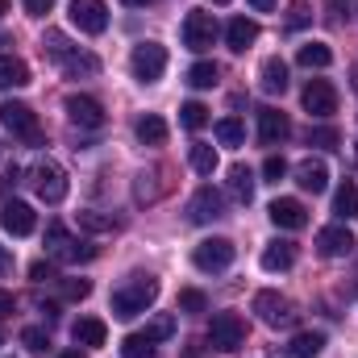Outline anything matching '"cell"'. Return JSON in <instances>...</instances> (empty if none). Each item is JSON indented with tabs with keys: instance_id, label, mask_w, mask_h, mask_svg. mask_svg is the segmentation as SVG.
Returning a JSON list of instances; mask_svg holds the SVG:
<instances>
[{
	"instance_id": "cell-45",
	"label": "cell",
	"mask_w": 358,
	"mask_h": 358,
	"mask_svg": "<svg viewBox=\"0 0 358 358\" xmlns=\"http://www.w3.org/2000/svg\"><path fill=\"white\" fill-rule=\"evenodd\" d=\"M29 279H34V283H55L59 271L50 267V263H34V267H29Z\"/></svg>"
},
{
	"instance_id": "cell-9",
	"label": "cell",
	"mask_w": 358,
	"mask_h": 358,
	"mask_svg": "<svg viewBox=\"0 0 358 358\" xmlns=\"http://www.w3.org/2000/svg\"><path fill=\"white\" fill-rule=\"evenodd\" d=\"M213 42H217V21H213V13H187V17H183V46L196 50V55H204Z\"/></svg>"
},
{
	"instance_id": "cell-48",
	"label": "cell",
	"mask_w": 358,
	"mask_h": 358,
	"mask_svg": "<svg viewBox=\"0 0 358 358\" xmlns=\"http://www.w3.org/2000/svg\"><path fill=\"white\" fill-rule=\"evenodd\" d=\"M8 271H13V255L0 246V275H8Z\"/></svg>"
},
{
	"instance_id": "cell-19",
	"label": "cell",
	"mask_w": 358,
	"mask_h": 358,
	"mask_svg": "<svg viewBox=\"0 0 358 358\" xmlns=\"http://www.w3.org/2000/svg\"><path fill=\"white\" fill-rule=\"evenodd\" d=\"M71 338H76L80 346H104V342H108V325H104L100 317H80V321L71 325Z\"/></svg>"
},
{
	"instance_id": "cell-8",
	"label": "cell",
	"mask_w": 358,
	"mask_h": 358,
	"mask_svg": "<svg viewBox=\"0 0 358 358\" xmlns=\"http://www.w3.org/2000/svg\"><path fill=\"white\" fill-rule=\"evenodd\" d=\"M67 17L80 34H104L108 29V8L104 0H71L67 4Z\"/></svg>"
},
{
	"instance_id": "cell-51",
	"label": "cell",
	"mask_w": 358,
	"mask_h": 358,
	"mask_svg": "<svg viewBox=\"0 0 358 358\" xmlns=\"http://www.w3.org/2000/svg\"><path fill=\"white\" fill-rule=\"evenodd\" d=\"M121 4H129V8H142V4H150V0H121Z\"/></svg>"
},
{
	"instance_id": "cell-50",
	"label": "cell",
	"mask_w": 358,
	"mask_h": 358,
	"mask_svg": "<svg viewBox=\"0 0 358 358\" xmlns=\"http://www.w3.org/2000/svg\"><path fill=\"white\" fill-rule=\"evenodd\" d=\"M59 358H88V355H84V350H63Z\"/></svg>"
},
{
	"instance_id": "cell-31",
	"label": "cell",
	"mask_w": 358,
	"mask_h": 358,
	"mask_svg": "<svg viewBox=\"0 0 358 358\" xmlns=\"http://www.w3.org/2000/svg\"><path fill=\"white\" fill-rule=\"evenodd\" d=\"M142 338H146V342H167V338H176V317H171V313L150 317V325L142 329Z\"/></svg>"
},
{
	"instance_id": "cell-20",
	"label": "cell",
	"mask_w": 358,
	"mask_h": 358,
	"mask_svg": "<svg viewBox=\"0 0 358 358\" xmlns=\"http://www.w3.org/2000/svg\"><path fill=\"white\" fill-rule=\"evenodd\" d=\"M229 196H234L238 204H250V200H255V171H250V167H242V163L229 167Z\"/></svg>"
},
{
	"instance_id": "cell-44",
	"label": "cell",
	"mask_w": 358,
	"mask_h": 358,
	"mask_svg": "<svg viewBox=\"0 0 358 358\" xmlns=\"http://www.w3.org/2000/svg\"><path fill=\"white\" fill-rule=\"evenodd\" d=\"M283 176H287V163H283L279 155H271L267 163H263V179H267V183H279Z\"/></svg>"
},
{
	"instance_id": "cell-13",
	"label": "cell",
	"mask_w": 358,
	"mask_h": 358,
	"mask_svg": "<svg viewBox=\"0 0 358 358\" xmlns=\"http://www.w3.org/2000/svg\"><path fill=\"white\" fill-rule=\"evenodd\" d=\"M267 217H271V225H279V229H304L308 225V208L296 196H279L267 208Z\"/></svg>"
},
{
	"instance_id": "cell-54",
	"label": "cell",
	"mask_w": 358,
	"mask_h": 358,
	"mask_svg": "<svg viewBox=\"0 0 358 358\" xmlns=\"http://www.w3.org/2000/svg\"><path fill=\"white\" fill-rule=\"evenodd\" d=\"M0 346H4V338H0Z\"/></svg>"
},
{
	"instance_id": "cell-7",
	"label": "cell",
	"mask_w": 358,
	"mask_h": 358,
	"mask_svg": "<svg viewBox=\"0 0 358 358\" xmlns=\"http://www.w3.org/2000/svg\"><path fill=\"white\" fill-rule=\"evenodd\" d=\"M234 242L229 238H204L196 250H192V263H196V271H225L229 263H234Z\"/></svg>"
},
{
	"instance_id": "cell-40",
	"label": "cell",
	"mask_w": 358,
	"mask_h": 358,
	"mask_svg": "<svg viewBox=\"0 0 358 358\" xmlns=\"http://www.w3.org/2000/svg\"><path fill=\"white\" fill-rule=\"evenodd\" d=\"M67 242H71V238H67V229H63L59 221H50V225H46V250H50V255H59Z\"/></svg>"
},
{
	"instance_id": "cell-27",
	"label": "cell",
	"mask_w": 358,
	"mask_h": 358,
	"mask_svg": "<svg viewBox=\"0 0 358 358\" xmlns=\"http://www.w3.org/2000/svg\"><path fill=\"white\" fill-rule=\"evenodd\" d=\"M59 67H63L71 80H80V76H96V71H100V59H96V55H84V50H71Z\"/></svg>"
},
{
	"instance_id": "cell-34",
	"label": "cell",
	"mask_w": 358,
	"mask_h": 358,
	"mask_svg": "<svg viewBox=\"0 0 358 358\" xmlns=\"http://www.w3.org/2000/svg\"><path fill=\"white\" fill-rule=\"evenodd\" d=\"M121 358H155V342H146L142 334H129L121 342Z\"/></svg>"
},
{
	"instance_id": "cell-24",
	"label": "cell",
	"mask_w": 358,
	"mask_h": 358,
	"mask_svg": "<svg viewBox=\"0 0 358 358\" xmlns=\"http://www.w3.org/2000/svg\"><path fill=\"white\" fill-rule=\"evenodd\" d=\"M321 350H325V334H321V329H304V334H296L292 346H287L292 358H317Z\"/></svg>"
},
{
	"instance_id": "cell-1",
	"label": "cell",
	"mask_w": 358,
	"mask_h": 358,
	"mask_svg": "<svg viewBox=\"0 0 358 358\" xmlns=\"http://www.w3.org/2000/svg\"><path fill=\"white\" fill-rule=\"evenodd\" d=\"M155 300H159V279H155V275H129V279L113 292V317H117V321H134V317H142Z\"/></svg>"
},
{
	"instance_id": "cell-38",
	"label": "cell",
	"mask_w": 358,
	"mask_h": 358,
	"mask_svg": "<svg viewBox=\"0 0 358 358\" xmlns=\"http://www.w3.org/2000/svg\"><path fill=\"white\" fill-rule=\"evenodd\" d=\"M187 84H192V88H213V84H217V63H196V67L187 71Z\"/></svg>"
},
{
	"instance_id": "cell-14",
	"label": "cell",
	"mask_w": 358,
	"mask_h": 358,
	"mask_svg": "<svg viewBox=\"0 0 358 358\" xmlns=\"http://www.w3.org/2000/svg\"><path fill=\"white\" fill-rule=\"evenodd\" d=\"M67 117L80 125V129H100L108 117H104V104L100 100H92V96H67Z\"/></svg>"
},
{
	"instance_id": "cell-21",
	"label": "cell",
	"mask_w": 358,
	"mask_h": 358,
	"mask_svg": "<svg viewBox=\"0 0 358 358\" xmlns=\"http://www.w3.org/2000/svg\"><path fill=\"white\" fill-rule=\"evenodd\" d=\"M296 263V242H271L267 250H263V271H292Z\"/></svg>"
},
{
	"instance_id": "cell-37",
	"label": "cell",
	"mask_w": 358,
	"mask_h": 358,
	"mask_svg": "<svg viewBox=\"0 0 358 358\" xmlns=\"http://www.w3.org/2000/svg\"><path fill=\"white\" fill-rule=\"evenodd\" d=\"M80 229H88V234H113L117 221L104 217V213H80Z\"/></svg>"
},
{
	"instance_id": "cell-46",
	"label": "cell",
	"mask_w": 358,
	"mask_h": 358,
	"mask_svg": "<svg viewBox=\"0 0 358 358\" xmlns=\"http://www.w3.org/2000/svg\"><path fill=\"white\" fill-rule=\"evenodd\" d=\"M21 4H25V13H29V17H46V13L55 8V0H21Z\"/></svg>"
},
{
	"instance_id": "cell-43",
	"label": "cell",
	"mask_w": 358,
	"mask_h": 358,
	"mask_svg": "<svg viewBox=\"0 0 358 358\" xmlns=\"http://www.w3.org/2000/svg\"><path fill=\"white\" fill-rule=\"evenodd\" d=\"M63 296H67V300H88L92 283L88 279H67V283H63Z\"/></svg>"
},
{
	"instance_id": "cell-33",
	"label": "cell",
	"mask_w": 358,
	"mask_h": 358,
	"mask_svg": "<svg viewBox=\"0 0 358 358\" xmlns=\"http://www.w3.org/2000/svg\"><path fill=\"white\" fill-rule=\"evenodd\" d=\"M55 259H63V263H92V259H96V246H92V242H76V238H71V242H67Z\"/></svg>"
},
{
	"instance_id": "cell-6",
	"label": "cell",
	"mask_w": 358,
	"mask_h": 358,
	"mask_svg": "<svg viewBox=\"0 0 358 358\" xmlns=\"http://www.w3.org/2000/svg\"><path fill=\"white\" fill-rule=\"evenodd\" d=\"M0 125H4L13 138H21V142H38V138H42L38 113H34L29 104H21V100H4V104H0Z\"/></svg>"
},
{
	"instance_id": "cell-22",
	"label": "cell",
	"mask_w": 358,
	"mask_h": 358,
	"mask_svg": "<svg viewBox=\"0 0 358 358\" xmlns=\"http://www.w3.org/2000/svg\"><path fill=\"white\" fill-rule=\"evenodd\" d=\"M25 84H29V67L21 59H13V55H0V92L25 88Z\"/></svg>"
},
{
	"instance_id": "cell-47",
	"label": "cell",
	"mask_w": 358,
	"mask_h": 358,
	"mask_svg": "<svg viewBox=\"0 0 358 358\" xmlns=\"http://www.w3.org/2000/svg\"><path fill=\"white\" fill-rule=\"evenodd\" d=\"M13 313H17V296L0 287V321H4V317H13Z\"/></svg>"
},
{
	"instance_id": "cell-49",
	"label": "cell",
	"mask_w": 358,
	"mask_h": 358,
	"mask_svg": "<svg viewBox=\"0 0 358 358\" xmlns=\"http://www.w3.org/2000/svg\"><path fill=\"white\" fill-rule=\"evenodd\" d=\"M250 8H259V13H271V8H275V0H250Z\"/></svg>"
},
{
	"instance_id": "cell-2",
	"label": "cell",
	"mask_w": 358,
	"mask_h": 358,
	"mask_svg": "<svg viewBox=\"0 0 358 358\" xmlns=\"http://www.w3.org/2000/svg\"><path fill=\"white\" fill-rule=\"evenodd\" d=\"M29 179H34V192H38V200H46V204H63V200H67V192H71L67 171H63L55 159H42V163L29 171Z\"/></svg>"
},
{
	"instance_id": "cell-29",
	"label": "cell",
	"mask_w": 358,
	"mask_h": 358,
	"mask_svg": "<svg viewBox=\"0 0 358 358\" xmlns=\"http://www.w3.org/2000/svg\"><path fill=\"white\" fill-rule=\"evenodd\" d=\"M187 163H192L196 176H213V171H217V150H213L208 142H196L192 155H187Z\"/></svg>"
},
{
	"instance_id": "cell-35",
	"label": "cell",
	"mask_w": 358,
	"mask_h": 358,
	"mask_svg": "<svg viewBox=\"0 0 358 358\" xmlns=\"http://www.w3.org/2000/svg\"><path fill=\"white\" fill-rule=\"evenodd\" d=\"M42 50H46V55H50L55 63H63V59H67V55H71L76 46H71V42H67V38H63L59 29H50V34H46V42H42Z\"/></svg>"
},
{
	"instance_id": "cell-30",
	"label": "cell",
	"mask_w": 358,
	"mask_h": 358,
	"mask_svg": "<svg viewBox=\"0 0 358 358\" xmlns=\"http://www.w3.org/2000/svg\"><path fill=\"white\" fill-rule=\"evenodd\" d=\"M217 142H221V146H242V142H246V125H242L238 117H221V121H217Z\"/></svg>"
},
{
	"instance_id": "cell-32",
	"label": "cell",
	"mask_w": 358,
	"mask_h": 358,
	"mask_svg": "<svg viewBox=\"0 0 358 358\" xmlns=\"http://www.w3.org/2000/svg\"><path fill=\"white\" fill-rule=\"evenodd\" d=\"M179 125H183V129H204V125H208V108H204L200 100H187V104L179 108Z\"/></svg>"
},
{
	"instance_id": "cell-4",
	"label": "cell",
	"mask_w": 358,
	"mask_h": 358,
	"mask_svg": "<svg viewBox=\"0 0 358 358\" xmlns=\"http://www.w3.org/2000/svg\"><path fill=\"white\" fill-rule=\"evenodd\" d=\"M246 342V321L238 313H217L208 321V346L221 350V355H234L238 346Z\"/></svg>"
},
{
	"instance_id": "cell-3",
	"label": "cell",
	"mask_w": 358,
	"mask_h": 358,
	"mask_svg": "<svg viewBox=\"0 0 358 358\" xmlns=\"http://www.w3.org/2000/svg\"><path fill=\"white\" fill-rule=\"evenodd\" d=\"M129 71H134V80H142V84H159L163 71H167V50H163L159 42H138L134 55H129Z\"/></svg>"
},
{
	"instance_id": "cell-11",
	"label": "cell",
	"mask_w": 358,
	"mask_h": 358,
	"mask_svg": "<svg viewBox=\"0 0 358 358\" xmlns=\"http://www.w3.org/2000/svg\"><path fill=\"white\" fill-rule=\"evenodd\" d=\"M0 225H4V234H13V238H29V234L38 229V213H34L25 200H4Z\"/></svg>"
},
{
	"instance_id": "cell-16",
	"label": "cell",
	"mask_w": 358,
	"mask_h": 358,
	"mask_svg": "<svg viewBox=\"0 0 358 358\" xmlns=\"http://www.w3.org/2000/svg\"><path fill=\"white\" fill-rule=\"evenodd\" d=\"M287 138H292L287 113H279V108H259V142H263V146H279V142H287Z\"/></svg>"
},
{
	"instance_id": "cell-10",
	"label": "cell",
	"mask_w": 358,
	"mask_h": 358,
	"mask_svg": "<svg viewBox=\"0 0 358 358\" xmlns=\"http://www.w3.org/2000/svg\"><path fill=\"white\" fill-rule=\"evenodd\" d=\"M300 100H304V108H308L317 121H325V117H334V113H338V88H334L329 80H308Z\"/></svg>"
},
{
	"instance_id": "cell-15",
	"label": "cell",
	"mask_w": 358,
	"mask_h": 358,
	"mask_svg": "<svg viewBox=\"0 0 358 358\" xmlns=\"http://www.w3.org/2000/svg\"><path fill=\"white\" fill-rule=\"evenodd\" d=\"M355 246L358 242H355V234H350L346 225H329V229L317 234V250H321V259H346Z\"/></svg>"
},
{
	"instance_id": "cell-42",
	"label": "cell",
	"mask_w": 358,
	"mask_h": 358,
	"mask_svg": "<svg viewBox=\"0 0 358 358\" xmlns=\"http://www.w3.org/2000/svg\"><path fill=\"white\" fill-rule=\"evenodd\" d=\"M179 308H183V313H204V296H200L196 287H183V292H179Z\"/></svg>"
},
{
	"instance_id": "cell-28",
	"label": "cell",
	"mask_w": 358,
	"mask_h": 358,
	"mask_svg": "<svg viewBox=\"0 0 358 358\" xmlns=\"http://www.w3.org/2000/svg\"><path fill=\"white\" fill-rule=\"evenodd\" d=\"M263 92H271V96H275V92H279V96L287 92V63H283V59H267V63H263Z\"/></svg>"
},
{
	"instance_id": "cell-12",
	"label": "cell",
	"mask_w": 358,
	"mask_h": 358,
	"mask_svg": "<svg viewBox=\"0 0 358 358\" xmlns=\"http://www.w3.org/2000/svg\"><path fill=\"white\" fill-rule=\"evenodd\" d=\"M225 213V196L217 192V187H200L192 200H187V221H196V225H208V221H217Z\"/></svg>"
},
{
	"instance_id": "cell-36",
	"label": "cell",
	"mask_w": 358,
	"mask_h": 358,
	"mask_svg": "<svg viewBox=\"0 0 358 358\" xmlns=\"http://www.w3.org/2000/svg\"><path fill=\"white\" fill-rule=\"evenodd\" d=\"M21 346H25L29 355H46V350H50V334L29 325V329H21Z\"/></svg>"
},
{
	"instance_id": "cell-39",
	"label": "cell",
	"mask_w": 358,
	"mask_h": 358,
	"mask_svg": "<svg viewBox=\"0 0 358 358\" xmlns=\"http://www.w3.org/2000/svg\"><path fill=\"white\" fill-rule=\"evenodd\" d=\"M342 138H338V129L334 125H317V129H308V146H325V150H334Z\"/></svg>"
},
{
	"instance_id": "cell-26",
	"label": "cell",
	"mask_w": 358,
	"mask_h": 358,
	"mask_svg": "<svg viewBox=\"0 0 358 358\" xmlns=\"http://www.w3.org/2000/svg\"><path fill=\"white\" fill-rule=\"evenodd\" d=\"M334 213L342 217V221H358V183H342L338 187V196H334Z\"/></svg>"
},
{
	"instance_id": "cell-25",
	"label": "cell",
	"mask_w": 358,
	"mask_h": 358,
	"mask_svg": "<svg viewBox=\"0 0 358 358\" xmlns=\"http://www.w3.org/2000/svg\"><path fill=\"white\" fill-rule=\"evenodd\" d=\"M296 59H300V67H317V71H325V67L334 63V50H329L325 42H304V46L296 50Z\"/></svg>"
},
{
	"instance_id": "cell-23",
	"label": "cell",
	"mask_w": 358,
	"mask_h": 358,
	"mask_svg": "<svg viewBox=\"0 0 358 358\" xmlns=\"http://www.w3.org/2000/svg\"><path fill=\"white\" fill-rule=\"evenodd\" d=\"M134 129H138V142H142V146H163V142H167V121H163L159 113H146Z\"/></svg>"
},
{
	"instance_id": "cell-17",
	"label": "cell",
	"mask_w": 358,
	"mask_h": 358,
	"mask_svg": "<svg viewBox=\"0 0 358 358\" xmlns=\"http://www.w3.org/2000/svg\"><path fill=\"white\" fill-rule=\"evenodd\" d=\"M225 42H229L234 55H246V50L259 42V21H250V17H234V21L225 25Z\"/></svg>"
},
{
	"instance_id": "cell-53",
	"label": "cell",
	"mask_w": 358,
	"mask_h": 358,
	"mask_svg": "<svg viewBox=\"0 0 358 358\" xmlns=\"http://www.w3.org/2000/svg\"><path fill=\"white\" fill-rule=\"evenodd\" d=\"M213 4H229V0H213Z\"/></svg>"
},
{
	"instance_id": "cell-41",
	"label": "cell",
	"mask_w": 358,
	"mask_h": 358,
	"mask_svg": "<svg viewBox=\"0 0 358 358\" xmlns=\"http://www.w3.org/2000/svg\"><path fill=\"white\" fill-rule=\"evenodd\" d=\"M313 21V8L304 4V0H296L292 8H287V29H300V25H308Z\"/></svg>"
},
{
	"instance_id": "cell-52",
	"label": "cell",
	"mask_w": 358,
	"mask_h": 358,
	"mask_svg": "<svg viewBox=\"0 0 358 358\" xmlns=\"http://www.w3.org/2000/svg\"><path fill=\"white\" fill-rule=\"evenodd\" d=\"M4 13H8V0H0V17H4Z\"/></svg>"
},
{
	"instance_id": "cell-5",
	"label": "cell",
	"mask_w": 358,
	"mask_h": 358,
	"mask_svg": "<svg viewBox=\"0 0 358 358\" xmlns=\"http://www.w3.org/2000/svg\"><path fill=\"white\" fill-rule=\"evenodd\" d=\"M255 313H259V321L271 325V329H292V325L300 321L296 304H292L287 296H279V292H259V296H255Z\"/></svg>"
},
{
	"instance_id": "cell-18",
	"label": "cell",
	"mask_w": 358,
	"mask_h": 358,
	"mask_svg": "<svg viewBox=\"0 0 358 358\" xmlns=\"http://www.w3.org/2000/svg\"><path fill=\"white\" fill-rule=\"evenodd\" d=\"M296 183H300L304 192H313V196H321V192L329 187V167H325L321 159H304V163L296 167Z\"/></svg>"
}]
</instances>
